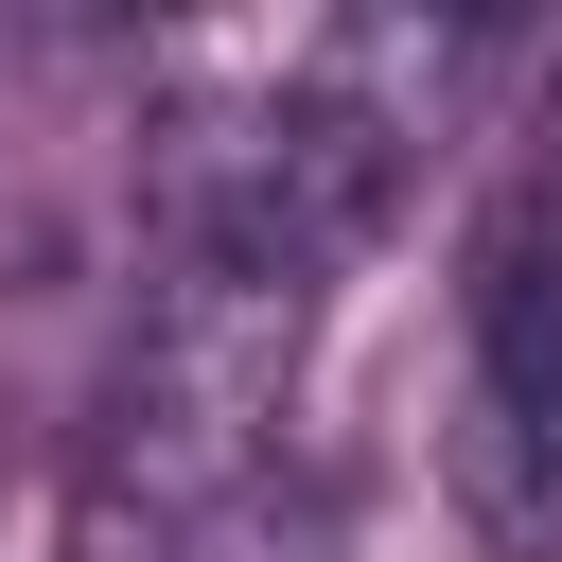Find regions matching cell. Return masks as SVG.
Wrapping results in <instances>:
<instances>
[{
	"instance_id": "2",
	"label": "cell",
	"mask_w": 562,
	"mask_h": 562,
	"mask_svg": "<svg viewBox=\"0 0 562 562\" xmlns=\"http://www.w3.org/2000/svg\"><path fill=\"white\" fill-rule=\"evenodd\" d=\"M176 562H334V509L316 492H281V474H246V492H211L193 509V544Z\"/></svg>"
},
{
	"instance_id": "1",
	"label": "cell",
	"mask_w": 562,
	"mask_h": 562,
	"mask_svg": "<svg viewBox=\"0 0 562 562\" xmlns=\"http://www.w3.org/2000/svg\"><path fill=\"white\" fill-rule=\"evenodd\" d=\"M457 509L492 562H562V158H527L457 281Z\"/></svg>"
}]
</instances>
